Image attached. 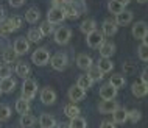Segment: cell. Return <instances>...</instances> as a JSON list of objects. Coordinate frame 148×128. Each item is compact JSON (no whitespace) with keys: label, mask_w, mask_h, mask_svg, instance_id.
<instances>
[{"label":"cell","mask_w":148,"mask_h":128,"mask_svg":"<svg viewBox=\"0 0 148 128\" xmlns=\"http://www.w3.org/2000/svg\"><path fill=\"white\" fill-rule=\"evenodd\" d=\"M36 91H38V83H36L34 80H31V78L23 80V85H22V97H21V98L27 100V102H30V100L34 98Z\"/></svg>","instance_id":"cell-1"},{"label":"cell","mask_w":148,"mask_h":128,"mask_svg":"<svg viewBox=\"0 0 148 128\" xmlns=\"http://www.w3.org/2000/svg\"><path fill=\"white\" fill-rule=\"evenodd\" d=\"M53 36H55V42L56 44H59V45H66L72 38V30L69 28V27H59V28L55 30Z\"/></svg>","instance_id":"cell-2"},{"label":"cell","mask_w":148,"mask_h":128,"mask_svg":"<svg viewBox=\"0 0 148 128\" xmlns=\"http://www.w3.org/2000/svg\"><path fill=\"white\" fill-rule=\"evenodd\" d=\"M86 42H87V45H89L90 49H100V47L105 44V36H103L101 31L95 30V31H92L90 34H87Z\"/></svg>","instance_id":"cell-3"},{"label":"cell","mask_w":148,"mask_h":128,"mask_svg":"<svg viewBox=\"0 0 148 128\" xmlns=\"http://www.w3.org/2000/svg\"><path fill=\"white\" fill-rule=\"evenodd\" d=\"M50 64L51 67H53L55 70H64L67 67V64H69V58H67L66 53H55L53 56L50 58Z\"/></svg>","instance_id":"cell-4"},{"label":"cell","mask_w":148,"mask_h":128,"mask_svg":"<svg viewBox=\"0 0 148 128\" xmlns=\"http://www.w3.org/2000/svg\"><path fill=\"white\" fill-rule=\"evenodd\" d=\"M31 61H33L36 66H45L47 63L50 61V53L47 49H38L33 52L31 55Z\"/></svg>","instance_id":"cell-5"},{"label":"cell","mask_w":148,"mask_h":128,"mask_svg":"<svg viewBox=\"0 0 148 128\" xmlns=\"http://www.w3.org/2000/svg\"><path fill=\"white\" fill-rule=\"evenodd\" d=\"M62 21H66V16L61 8H50L47 13V22L55 25V23H61Z\"/></svg>","instance_id":"cell-6"},{"label":"cell","mask_w":148,"mask_h":128,"mask_svg":"<svg viewBox=\"0 0 148 128\" xmlns=\"http://www.w3.org/2000/svg\"><path fill=\"white\" fill-rule=\"evenodd\" d=\"M119 103L115 100H101L98 105V111L101 114H112L115 109H119Z\"/></svg>","instance_id":"cell-7"},{"label":"cell","mask_w":148,"mask_h":128,"mask_svg":"<svg viewBox=\"0 0 148 128\" xmlns=\"http://www.w3.org/2000/svg\"><path fill=\"white\" fill-rule=\"evenodd\" d=\"M128 0H111V2H108V11L109 13H112L114 16H117V14H120V13H123L125 11V6L128 5Z\"/></svg>","instance_id":"cell-8"},{"label":"cell","mask_w":148,"mask_h":128,"mask_svg":"<svg viewBox=\"0 0 148 128\" xmlns=\"http://www.w3.org/2000/svg\"><path fill=\"white\" fill-rule=\"evenodd\" d=\"M117 30H119V27H117V23H115L114 19H105V22H103V25H101L103 36L111 38V36H114L117 33Z\"/></svg>","instance_id":"cell-9"},{"label":"cell","mask_w":148,"mask_h":128,"mask_svg":"<svg viewBox=\"0 0 148 128\" xmlns=\"http://www.w3.org/2000/svg\"><path fill=\"white\" fill-rule=\"evenodd\" d=\"M13 50L17 53V56H21V55H25L27 52L30 50V42L27 41L25 38H17L14 41V45H13Z\"/></svg>","instance_id":"cell-10"},{"label":"cell","mask_w":148,"mask_h":128,"mask_svg":"<svg viewBox=\"0 0 148 128\" xmlns=\"http://www.w3.org/2000/svg\"><path fill=\"white\" fill-rule=\"evenodd\" d=\"M41 102L44 105H53L56 102V92L51 87H44L41 91Z\"/></svg>","instance_id":"cell-11"},{"label":"cell","mask_w":148,"mask_h":128,"mask_svg":"<svg viewBox=\"0 0 148 128\" xmlns=\"http://www.w3.org/2000/svg\"><path fill=\"white\" fill-rule=\"evenodd\" d=\"M117 92L119 91L111 86L109 83H108V85H103L101 87H100V97H101L103 100H114L115 97H117Z\"/></svg>","instance_id":"cell-12"},{"label":"cell","mask_w":148,"mask_h":128,"mask_svg":"<svg viewBox=\"0 0 148 128\" xmlns=\"http://www.w3.org/2000/svg\"><path fill=\"white\" fill-rule=\"evenodd\" d=\"M115 23H117V27H125V25H130L131 22H133V11H128L125 10L123 13H120L115 16Z\"/></svg>","instance_id":"cell-13"},{"label":"cell","mask_w":148,"mask_h":128,"mask_svg":"<svg viewBox=\"0 0 148 128\" xmlns=\"http://www.w3.org/2000/svg\"><path fill=\"white\" fill-rule=\"evenodd\" d=\"M86 97V91H83L79 86H72L70 89H69V98L72 100V103H78V102H81L83 98Z\"/></svg>","instance_id":"cell-14"},{"label":"cell","mask_w":148,"mask_h":128,"mask_svg":"<svg viewBox=\"0 0 148 128\" xmlns=\"http://www.w3.org/2000/svg\"><path fill=\"white\" fill-rule=\"evenodd\" d=\"M131 92H133L134 97H145L148 94V85L142 81H134L131 85Z\"/></svg>","instance_id":"cell-15"},{"label":"cell","mask_w":148,"mask_h":128,"mask_svg":"<svg viewBox=\"0 0 148 128\" xmlns=\"http://www.w3.org/2000/svg\"><path fill=\"white\" fill-rule=\"evenodd\" d=\"M131 33H133V36L136 39H143V36L148 33V25L145 22H136L133 25Z\"/></svg>","instance_id":"cell-16"},{"label":"cell","mask_w":148,"mask_h":128,"mask_svg":"<svg viewBox=\"0 0 148 128\" xmlns=\"http://www.w3.org/2000/svg\"><path fill=\"white\" fill-rule=\"evenodd\" d=\"M77 64L81 70H89L90 67L94 66V61H92V58L89 55L81 53V55H78V58H77Z\"/></svg>","instance_id":"cell-17"},{"label":"cell","mask_w":148,"mask_h":128,"mask_svg":"<svg viewBox=\"0 0 148 128\" xmlns=\"http://www.w3.org/2000/svg\"><path fill=\"white\" fill-rule=\"evenodd\" d=\"M16 89V80L13 77L5 78V80H0V92H5L10 94Z\"/></svg>","instance_id":"cell-18"},{"label":"cell","mask_w":148,"mask_h":128,"mask_svg":"<svg viewBox=\"0 0 148 128\" xmlns=\"http://www.w3.org/2000/svg\"><path fill=\"white\" fill-rule=\"evenodd\" d=\"M39 125L41 128H56V120H55L53 116L50 114H42L41 117H39Z\"/></svg>","instance_id":"cell-19"},{"label":"cell","mask_w":148,"mask_h":128,"mask_svg":"<svg viewBox=\"0 0 148 128\" xmlns=\"http://www.w3.org/2000/svg\"><path fill=\"white\" fill-rule=\"evenodd\" d=\"M114 53H115V44L114 42H105L100 47V55H101V58L109 59Z\"/></svg>","instance_id":"cell-20"},{"label":"cell","mask_w":148,"mask_h":128,"mask_svg":"<svg viewBox=\"0 0 148 128\" xmlns=\"http://www.w3.org/2000/svg\"><path fill=\"white\" fill-rule=\"evenodd\" d=\"M128 120V111L123 109V108H119V109H115L112 113V122L114 123H119V125H122V123H125Z\"/></svg>","instance_id":"cell-21"},{"label":"cell","mask_w":148,"mask_h":128,"mask_svg":"<svg viewBox=\"0 0 148 128\" xmlns=\"http://www.w3.org/2000/svg\"><path fill=\"white\" fill-rule=\"evenodd\" d=\"M79 30H81L83 33L87 36V34H90L92 31L97 30V22H95L94 19H86V21L81 22V25H79Z\"/></svg>","instance_id":"cell-22"},{"label":"cell","mask_w":148,"mask_h":128,"mask_svg":"<svg viewBox=\"0 0 148 128\" xmlns=\"http://www.w3.org/2000/svg\"><path fill=\"white\" fill-rule=\"evenodd\" d=\"M30 74H31V69H30L28 64L27 63H17V66H16V75H17V77L27 80L30 77Z\"/></svg>","instance_id":"cell-23"},{"label":"cell","mask_w":148,"mask_h":128,"mask_svg":"<svg viewBox=\"0 0 148 128\" xmlns=\"http://www.w3.org/2000/svg\"><path fill=\"white\" fill-rule=\"evenodd\" d=\"M19 123H21L22 128H33L36 125V117L31 116L30 113L23 114V116H21V119H19Z\"/></svg>","instance_id":"cell-24"},{"label":"cell","mask_w":148,"mask_h":128,"mask_svg":"<svg viewBox=\"0 0 148 128\" xmlns=\"http://www.w3.org/2000/svg\"><path fill=\"white\" fill-rule=\"evenodd\" d=\"M39 19H41V13H39L38 8H30L25 13V21L28 23H36Z\"/></svg>","instance_id":"cell-25"},{"label":"cell","mask_w":148,"mask_h":128,"mask_svg":"<svg viewBox=\"0 0 148 128\" xmlns=\"http://www.w3.org/2000/svg\"><path fill=\"white\" fill-rule=\"evenodd\" d=\"M79 113H81V109H79V108L75 105V103H70V105H66V106H64V114H66L69 119L78 117Z\"/></svg>","instance_id":"cell-26"},{"label":"cell","mask_w":148,"mask_h":128,"mask_svg":"<svg viewBox=\"0 0 148 128\" xmlns=\"http://www.w3.org/2000/svg\"><path fill=\"white\" fill-rule=\"evenodd\" d=\"M2 58H3V61H5V64L16 63V61H17V53L13 50V47H10V49H5V50H3Z\"/></svg>","instance_id":"cell-27"},{"label":"cell","mask_w":148,"mask_h":128,"mask_svg":"<svg viewBox=\"0 0 148 128\" xmlns=\"http://www.w3.org/2000/svg\"><path fill=\"white\" fill-rule=\"evenodd\" d=\"M16 111L21 116L28 114L30 113V102H27V100H23V98H19L17 102H16Z\"/></svg>","instance_id":"cell-28"},{"label":"cell","mask_w":148,"mask_h":128,"mask_svg":"<svg viewBox=\"0 0 148 128\" xmlns=\"http://www.w3.org/2000/svg\"><path fill=\"white\" fill-rule=\"evenodd\" d=\"M13 31H16V28L13 27L10 19H5L3 22H0V34L2 36H8V34L13 33Z\"/></svg>","instance_id":"cell-29"},{"label":"cell","mask_w":148,"mask_h":128,"mask_svg":"<svg viewBox=\"0 0 148 128\" xmlns=\"http://www.w3.org/2000/svg\"><path fill=\"white\" fill-rule=\"evenodd\" d=\"M97 66H98V69L101 70L103 74H108V72H111V70L114 69V63L111 61V59H108V58H101L98 61Z\"/></svg>","instance_id":"cell-30"},{"label":"cell","mask_w":148,"mask_h":128,"mask_svg":"<svg viewBox=\"0 0 148 128\" xmlns=\"http://www.w3.org/2000/svg\"><path fill=\"white\" fill-rule=\"evenodd\" d=\"M103 72L98 69V66H92L89 70H87V77H89L92 81H100V80L103 78Z\"/></svg>","instance_id":"cell-31"},{"label":"cell","mask_w":148,"mask_h":128,"mask_svg":"<svg viewBox=\"0 0 148 128\" xmlns=\"http://www.w3.org/2000/svg\"><path fill=\"white\" fill-rule=\"evenodd\" d=\"M109 85L119 91V89H122V87L125 86V78H123L122 75L115 74V75H112V77L109 78Z\"/></svg>","instance_id":"cell-32"},{"label":"cell","mask_w":148,"mask_h":128,"mask_svg":"<svg viewBox=\"0 0 148 128\" xmlns=\"http://www.w3.org/2000/svg\"><path fill=\"white\" fill-rule=\"evenodd\" d=\"M92 85H94V81L87 77V75H81V77L78 78V81H77V86H79L83 91H87V89H90Z\"/></svg>","instance_id":"cell-33"},{"label":"cell","mask_w":148,"mask_h":128,"mask_svg":"<svg viewBox=\"0 0 148 128\" xmlns=\"http://www.w3.org/2000/svg\"><path fill=\"white\" fill-rule=\"evenodd\" d=\"M44 36L41 34L39 28H30L28 30V34H27V41L28 42H39Z\"/></svg>","instance_id":"cell-34"},{"label":"cell","mask_w":148,"mask_h":128,"mask_svg":"<svg viewBox=\"0 0 148 128\" xmlns=\"http://www.w3.org/2000/svg\"><path fill=\"white\" fill-rule=\"evenodd\" d=\"M69 127H70V128H86V127H87V122H86V119H84V117L78 116V117L70 119Z\"/></svg>","instance_id":"cell-35"},{"label":"cell","mask_w":148,"mask_h":128,"mask_svg":"<svg viewBox=\"0 0 148 128\" xmlns=\"http://www.w3.org/2000/svg\"><path fill=\"white\" fill-rule=\"evenodd\" d=\"M39 31H41V34L42 36H50L51 33H55V30H53V25L49 22H42L41 25H39Z\"/></svg>","instance_id":"cell-36"},{"label":"cell","mask_w":148,"mask_h":128,"mask_svg":"<svg viewBox=\"0 0 148 128\" xmlns=\"http://www.w3.org/2000/svg\"><path fill=\"white\" fill-rule=\"evenodd\" d=\"M11 74H13V69L10 67V64H5V63L0 64V80L10 78Z\"/></svg>","instance_id":"cell-37"},{"label":"cell","mask_w":148,"mask_h":128,"mask_svg":"<svg viewBox=\"0 0 148 128\" xmlns=\"http://www.w3.org/2000/svg\"><path fill=\"white\" fill-rule=\"evenodd\" d=\"M11 117V108L8 105H0V122H5Z\"/></svg>","instance_id":"cell-38"},{"label":"cell","mask_w":148,"mask_h":128,"mask_svg":"<svg viewBox=\"0 0 148 128\" xmlns=\"http://www.w3.org/2000/svg\"><path fill=\"white\" fill-rule=\"evenodd\" d=\"M140 119H142V113H140L139 109H131V111H128V120H130V122L137 123Z\"/></svg>","instance_id":"cell-39"},{"label":"cell","mask_w":148,"mask_h":128,"mask_svg":"<svg viewBox=\"0 0 148 128\" xmlns=\"http://www.w3.org/2000/svg\"><path fill=\"white\" fill-rule=\"evenodd\" d=\"M137 55H139V59L143 63H148V47L147 45H139V49H137Z\"/></svg>","instance_id":"cell-40"},{"label":"cell","mask_w":148,"mask_h":128,"mask_svg":"<svg viewBox=\"0 0 148 128\" xmlns=\"http://www.w3.org/2000/svg\"><path fill=\"white\" fill-rule=\"evenodd\" d=\"M10 21H11V23H13V27H14L16 30L22 28V25H23V19L21 17V16H13V17H10Z\"/></svg>","instance_id":"cell-41"},{"label":"cell","mask_w":148,"mask_h":128,"mask_svg":"<svg viewBox=\"0 0 148 128\" xmlns=\"http://www.w3.org/2000/svg\"><path fill=\"white\" fill-rule=\"evenodd\" d=\"M100 128H115V123L112 120H103L100 123Z\"/></svg>","instance_id":"cell-42"},{"label":"cell","mask_w":148,"mask_h":128,"mask_svg":"<svg viewBox=\"0 0 148 128\" xmlns=\"http://www.w3.org/2000/svg\"><path fill=\"white\" fill-rule=\"evenodd\" d=\"M140 81L145 83V85H148V67H145V69L142 70V74H140Z\"/></svg>","instance_id":"cell-43"},{"label":"cell","mask_w":148,"mask_h":128,"mask_svg":"<svg viewBox=\"0 0 148 128\" xmlns=\"http://www.w3.org/2000/svg\"><path fill=\"white\" fill-rule=\"evenodd\" d=\"M23 0H10V6H13V8H21L23 5Z\"/></svg>","instance_id":"cell-44"},{"label":"cell","mask_w":148,"mask_h":128,"mask_svg":"<svg viewBox=\"0 0 148 128\" xmlns=\"http://www.w3.org/2000/svg\"><path fill=\"white\" fill-rule=\"evenodd\" d=\"M5 19H6V11L3 6H0V22H3Z\"/></svg>","instance_id":"cell-45"},{"label":"cell","mask_w":148,"mask_h":128,"mask_svg":"<svg viewBox=\"0 0 148 128\" xmlns=\"http://www.w3.org/2000/svg\"><path fill=\"white\" fill-rule=\"evenodd\" d=\"M123 70L131 72V70H133V64H130V63H128V64H123Z\"/></svg>","instance_id":"cell-46"},{"label":"cell","mask_w":148,"mask_h":128,"mask_svg":"<svg viewBox=\"0 0 148 128\" xmlns=\"http://www.w3.org/2000/svg\"><path fill=\"white\" fill-rule=\"evenodd\" d=\"M142 41H143V45H147V47H148V33H147L145 36H143V39H142Z\"/></svg>","instance_id":"cell-47"},{"label":"cell","mask_w":148,"mask_h":128,"mask_svg":"<svg viewBox=\"0 0 148 128\" xmlns=\"http://www.w3.org/2000/svg\"><path fill=\"white\" fill-rule=\"evenodd\" d=\"M58 128H70V127H69V123H59Z\"/></svg>","instance_id":"cell-48"},{"label":"cell","mask_w":148,"mask_h":128,"mask_svg":"<svg viewBox=\"0 0 148 128\" xmlns=\"http://www.w3.org/2000/svg\"><path fill=\"white\" fill-rule=\"evenodd\" d=\"M0 95H2V92H0Z\"/></svg>","instance_id":"cell-49"}]
</instances>
